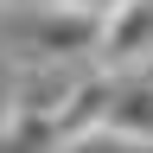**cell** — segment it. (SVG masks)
Instances as JSON below:
<instances>
[{
    "label": "cell",
    "mask_w": 153,
    "mask_h": 153,
    "mask_svg": "<svg viewBox=\"0 0 153 153\" xmlns=\"http://www.w3.org/2000/svg\"><path fill=\"white\" fill-rule=\"evenodd\" d=\"M89 57L102 76H121L134 64H153V0H102L96 7Z\"/></svg>",
    "instance_id": "cell-1"
},
{
    "label": "cell",
    "mask_w": 153,
    "mask_h": 153,
    "mask_svg": "<svg viewBox=\"0 0 153 153\" xmlns=\"http://www.w3.org/2000/svg\"><path fill=\"white\" fill-rule=\"evenodd\" d=\"M102 128L121 134V140H134V147H153V64H134L121 76H108Z\"/></svg>",
    "instance_id": "cell-2"
},
{
    "label": "cell",
    "mask_w": 153,
    "mask_h": 153,
    "mask_svg": "<svg viewBox=\"0 0 153 153\" xmlns=\"http://www.w3.org/2000/svg\"><path fill=\"white\" fill-rule=\"evenodd\" d=\"M89 38H96V13H64V7H45L32 32V57H45V64H76V57H89Z\"/></svg>",
    "instance_id": "cell-3"
},
{
    "label": "cell",
    "mask_w": 153,
    "mask_h": 153,
    "mask_svg": "<svg viewBox=\"0 0 153 153\" xmlns=\"http://www.w3.org/2000/svg\"><path fill=\"white\" fill-rule=\"evenodd\" d=\"M38 7H64V13H96L102 0H38Z\"/></svg>",
    "instance_id": "cell-4"
}]
</instances>
